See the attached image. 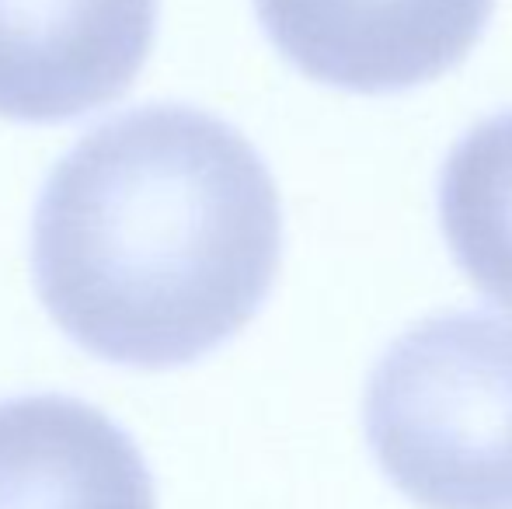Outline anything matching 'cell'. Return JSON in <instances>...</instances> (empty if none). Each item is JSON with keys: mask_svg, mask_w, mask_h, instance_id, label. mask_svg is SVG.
<instances>
[{"mask_svg": "<svg viewBox=\"0 0 512 509\" xmlns=\"http://www.w3.org/2000/svg\"><path fill=\"white\" fill-rule=\"evenodd\" d=\"M363 426L380 471L422 509H512V321L450 311L373 367Z\"/></svg>", "mask_w": 512, "mask_h": 509, "instance_id": "7a4b0ae2", "label": "cell"}, {"mask_svg": "<svg viewBox=\"0 0 512 509\" xmlns=\"http://www.w3.org/2000/svg\"><path fill=\"white\" fill-rule=\"evenodd\" d=\"M161 0H0V116L63 123L133 88Z\"/></svg>", "mask_w": 512, "mask_h": 509, "instance_id": "277c9868", "label": "cell"}, {"mask_svg": "<svg viewBox=\"0 0 512 509\" xmlns=\"http://www.w3.org/2000/svg\"><path fill=\"white\" fill-rule=\"evenodd\" d=\"M439 224L464 276L512 311V109L453 143L439 178Z\"/></svg>", "mask_w": 512, "mask_h": 509, "instance_id": "8992f818", "label": "cell"}, {"mask_svg": "<svg viewBox=\"0 0 512 509\" xmlns=\"http://www.w3.org/2000/svg\"><path fill=\"white\" fill-rule=\"evenodd\" d=\"M495 0H255L272 46L310 81L398 95L453 70Z\"/></svg>", "mask_w": 512, "mask_h": 509, "instance_id": "3957f363", "label": "cell"}, {"mask_svg": "<svg viewBox=\"0 0 512 509\" xmlns=\"http://www.w3.org/2000/svg\"><path fill=\"white\" fill-rule=\"evenodd\" d=\"M283 255L269 168L230 123L147 105L91 129L53 168L32 224L46 311L88 353L185 367L265 304Z\"/></svg>", "mask_w": 512, "mask_h": 509, "instance_id": "6da1fadb", "label": "cell"}, {"mask_svg": "<svg viewBox=\"0 0 512 509\" xmlns=\"http://www.w3.org/2000/svg\"><path fill=\"white\" fill-rule=\"evenodd\" d=\"M0 509H157L154 478L105 412L81 398L0 401Z\"/></svg>", "mask_w": 512, "mask_h": 509, "instance_id": "5b68a950", "label": "cell"}]
</instances>
